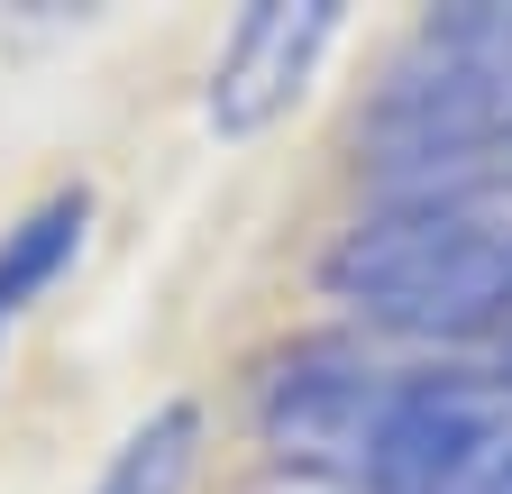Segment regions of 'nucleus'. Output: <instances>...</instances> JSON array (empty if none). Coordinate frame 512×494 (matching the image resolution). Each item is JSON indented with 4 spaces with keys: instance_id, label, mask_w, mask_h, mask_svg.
I'll list each match as a JSON object with an SVG mask.
<instances>
[{
    "instance_id": "1",
    "label": "nucleus",
    "mask_w": 512,
    "mask_h": 494,
    "mask_svg": "<svg viewBox=\"0 0 512 494\" xmlns=\"http://www.w3.org/2000/svg\"><path fill=\"white\" fill-rule=\"evenodd\" d=\"M357 156L394 211L512 202V10H439L357 110Z\"/></svg>"
},
{
    "instance_id": "2",
    "label": "nucleus",
    "mask_w": 512,
    "mask_h": 494,
    "mask_svg": "<svg viewBox=\"0 0 512 494\" xmlns=\"http://www.w3.org/2000/svg\"><path fill=\"white\" fill-rule=\"evenodd\" d=\"M330 284L366 330L467 348L512 330V211H366L330 257Z\"/></svg>"
},
{
    "instance_id": "3",
    "label": "nucleus",
    "mask_w": 512,
    "mask_h": 494,
    "mask_svg": "<svg viewBox=\"0 0 512 494\" xmlns=\"http://www.w3.org/2000/svg\"><path fill=\"white\" fill-rule=\"evenodd\" d=\"M512 449V385L494 366H403L357 494H458Z\"/></svg>"
},
{
    "instance_id": "4",
    "label": "nucleus",
    "mask_w": 512,
    "mask_h": 494,
    "mask_svg": "<svg viewBox=\"0 0 512 494\" xmlns=\"http://www.w3.org/2000/svg\"><path fill=\"white\" fill-rule=\"evenodd\" d=\"M394 385H403V366H375L348 339H302V348H284L266 376H256V440L284 467H302V476L357 485Z\"/></svg>"
},
{
    "instance_id": "5",
    "label": "nucleus",
    "mask_w": 512,
    "mask_h": 494,
    "mask_svg": "<svg viewBox=\"0 0 512 494\" xmlns=\"http://www.w3.org/2000/svg\"><path fill=\"white\" fill-rule=\"evenodd\" d=\"M330 46H339V0H256V10H238V28L220 37L211 74H202L211 138H266L320 83Z\"/></svg>"
},
{
    "instance_id": "6",
    "label": "nucleus",
    "mask_w": 512,
    "mask_h": 494,
    "mask_svg": "<svg viewBox=\"0 0 512 494\" xmlns=\"http://www.w3.org/2000/svg\"><path fill=\"white\" fill-rule=\"evenodd\" d=\"M83 238H92V193H83V183H64V193L28 202L10 229H0V348H10L19 321L37 312L64 275H74Z\"/></svg>"
},
{
    "instance_id": "7",
    "label": "nucleus",
    "mask_w": 512,
    "mask_h": 494,
    "mask_svg": "<svg viewBox=\"0 0 512 494\" xmlns=\"http://www.w3.org/2000/svg\"><path fill=\"white\" fill-rule=\"evenodd\" d=\"M192 476H202V403H156L110 449L92 494H192Z\"/></svg>"
},
{
    "instance_id": "8",
    "label": "nucleus",
    "mask_w": 512,
    "mask_h": 494,
    "mask_svg": "<svg viewBox=\"0 0 512 494\" xmlns=\"http://www.w3.org/2000/svg\"><path fill=\"white\" fill-rule=\"evenodd\" d=\"M458 494H512V449H503V458H485V467H476Z\"/></svg>"
},
{
    "instance_id": "9",
    "label": "nucleus",
    "mask_w": 512,
    "mask_h": 494,
    "mask_svg": "<svg viewBox=\"0 0 512 494\" xmlns=\"http://www.w3.org/2000/svg\"><path fill=\"white\" fill-rule=\"evenodd\" d=\"M494 376H503V385H512V348H503V357H494Z\"/></svg>"
}]
</instances>
